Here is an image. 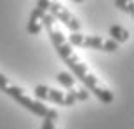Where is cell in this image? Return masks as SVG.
<instances>
[{
    "label": "cell",
    "instance_id": "1",
    "mask_svg": "<svg viewBox=\"0 0 134 129\" xmlns=\"http://www.w3.org/2000/svg\"><path fill=\"white\" fill-rule=\"evenodd\" d=\"M56 23H58V21H56L49 12L44 14V18H42V28L45 26V30L49 31L51 42H52V45H54L58 56L66 63V66H68L70 72H71V75H75V77L84 84L85 89L92 91L94 96L99 99L101 103H104V105L111 103V101L115 99L113 93H111L110 89H106V87H103V85L99 84V79H98L94 73L89 72L87 63H84V61L80 60V56L73 51V47L66 42L63 31L56 28Z\"/></svg>",
    "mask_w": 134,
    "mask_h": 129
},
{
    "label": "cell",
    "instance_id": "2",
    "mask_svg": "<svg viewBox=\"0 0 134 129\" xmlns=\"http://www.w3.org/2000/svg\"><path fill=\"white\" fill-rule=\"evenodd\" d=\"M0 91H4L7 96H10V98L14 99V101H18L21 106H25L26 110H30L31 114L38 115V117H44V115L47 114V106H45L44 103H40L37 99H31L30 96H26L25 91L21 89L19 85H14L4 73H0Z\"/></svg>",
    "mask_w": 134,
    "mask_h": 129
},
{
    "label": "cell",
    "instance_id": "3",
    "mask_svg": "<svg viewBox=\"0 0 134 129\" xmlns=\"http://www.w3.org/2000/svg\"><path fill=\"white\" fill-rule=\"evenodd\" d=\"M47 12H49L56 21H61L66 28H70L71 33L80 31V21L77 19V18H75L63 4H59V2H49V9H47Z\"/></svg>",
    "mask_w": 134,
    "mask_h": 129
},
{
    "label": "cell",
    "instance_id": "4",
    "mask_svg": "<svg viewBox=\"0 0 134 129\" xmlns=\"http://www.w3.org/2000/svg\"><path fill=\"white\" fill-rule=\"evenodd\" d=\"M47 9H49V0L37 2V7L31 10L30 19H28V26H26L28 33L38 35L42 31V18H44V14H47Z\"/></svg>",
    "mask_w": 134,
    "mask_h": 129
},
{
    "label": "cell",
    "instance_id": "5",
    "mask_svg": "<svg viewBox=\"0 0 134 129\" xmlns=\"http://www.w3.org/2000/svg\"><path fill=\"white\" fill-rule=\"evenodd\" d=\"M82 47L96 49V51H104V52H115V51L119 49V44L111 39L104 40V39H101V37H98V35H85Z\"/></svg>",
    "mask_w": 134,
    "mask_h": 129
},
{
    "label": "cell",
    "instance_id": "6",
    "mask_svg": "<svg viewBox=\"0 0 134 129\" xmlns=\"http://www.w3.org/2000/svg\"><path fill=\"white\" fill-rule=\"evenodd\" d=\"M110 35H111V40H115L117 44H122V42H127L129 40V31L125 30V28H122L120 25H113L110 26Z\"/></svg>",
    "mask_w": 134,
    "mask_h": 129
},
{
    "label": "cell",
    "instance_id": "7",
    "mask_svg": "<svg viewBox=\"0 0 134 129\" xmlns=\"http://www.w3.org/2000/svg\"><path fill=\"white\" fill-rule=\"evenodd\" d=\"M58 119H59L58 110L47 108V114L44 115V122H42V127L40 129H56V120Z\"/></svg>",
    "mask_w": 134,
    "mask_h": 129
},
{
    "label": "cell",
    "instance_id": "8",
    "mask_svg": "<svg viewBox=\"0 0 134 129\" xmlns=\"http://www.w3.org/2000/svg\"><path fill=\"white\" fill-rule=\"evenodd\" d=\"M56 80H58L63 87H66V89H73L75 87V79L70 72H59V73L56 75Z\"/></svg>",
    "mask_w": 134,
    "mask_h": 129
},
{
    "label": "cell",
    "instance_id": "9",
    "mask_svg": "<svg viewBox=\"0 0 134 129\" xmlns=\"http://www.w3.org/2000/svg\"><path fill=\"white\" fill-rule=\"evenodd\" d=\"M47 101L54 105H63L65 106V93L59 89H51L49 87V94H47Z\"/></svg>",
    "mask_w": 134,
    "mask_h": 129
},
{
    "label": "cell",
    "instance_id": "10",
    "mask_svg": "<svg viewBox=\"0 0 134 129\" xmlns=\"http://www.w3.org/2000/svg\"><path fill=\"white\" fill-rule=\"evenodd\" d=\"M35 98H37V101H47V94H49V87L45 84H38V85H35Z\"/></svg>",
    "mask_w": 134,
    "mask_h": 129
},
{
    "label": "cell",
    "instance_id": "11",
    "mask_svg": "<svg viewBox=\"0 0 134 129\" xmlns=\"http://www.w3.org/2000/svg\"><path fill=\"white\" fill-rule=\"evenodd\" d=\"M84 37L85 35H82L80 31H75V33H70L68 37V42L70 45H73V47H82V44H84Z\"/></svg>",
    "mask_w": 134,
    "mask_h": 129
},
{
    "label": "cell",
    "instance_id": "12",
    "mask_svg": "<svg viewBox=\"0 0 134 129\" xmlns=\"http://www.w3.org/2000/svg\"><path fill=\"white\" fill-rule=\"evenodd\" d=\"M115 7L122 9L124 12H129L132 14L134 12V2H125V0H115Z\"/></svg>",
    "mask_w": 134,
    "mask_h": 129
},
{
    "label": "cell",
    "instance_id": "13",
    "mask_svg": "<svg viewBox=\"0 0 134 129\" xmlns=\"http://www.w3.org/2000/svg\"><path fill=\"white\" fill-rule=\"evenodd\" d=\"M77 101V94H75V87L73 89H68V93L65 94V106H71Z\"/></svg>",
    "mask_w": 134,
    "mask_h": 129
},
{
    "label": "cell",
    "instance_id": "14",
    "mask_svg": "<svg viewBox=\"0 0 134 129\" xmlns=\"http://www.w3.org/2000/svg\"><path fill=\"white\" fill-rule=\"evenodd\" d=\"M75 94H77V101H87V98H89V91L82 85V87H79V89H75Z\"/></svg>",
    "mask_w": 134,
    "mask_h": 129
}]
</instances>
